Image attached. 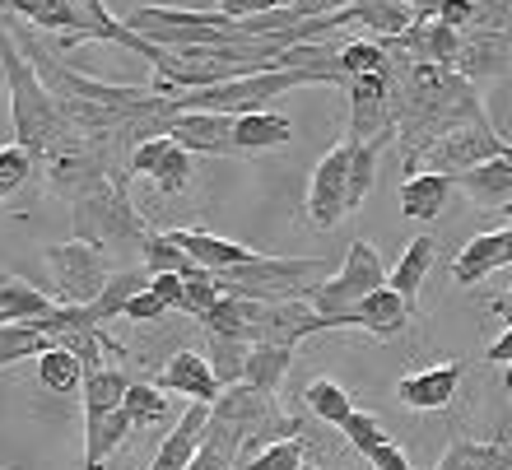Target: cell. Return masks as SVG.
Wrapping results in <instances>:
<instances>
[{
	"mask_svg": "<svg viewBox=\"0 0 512 470\" xmlns=\"http://www.w3.org/2000/svg\"><path fill=\"white\" fill-rule=\"evenodd\" d=\"M396 47V42H391ZM391 117H396V140H401L405 173H419L424 154L438 135H447L461 121L485 117L480 89L466 75L433 61H410L396 47V70H391Z\"/></svg>",
	"mask_w": 512,
	"mask_h": 470,
	"instance_id": "1",
	"label": "cell"
},
{
	"mask_svg": "<svg viewBox=\"0 0 512 470\" xmlns=\"http://www.w3.org/2000/svg\"><path fill=\"white\" fill-rule=\"evenodd\" d=\"M0 70H5V89H10V121H14V145H24L33 159H42L47 149L70 131L61 121L52 89L38 75V66L19 52L10 28H0Z\"/></svg>",
	"mask_w": 512,
	"mask_h": 470,
	"instance_id": "2",
	"label": "cell"
},
{
	"mask_svg": "<svg viewBox=\"0 0 512 470\" xmlns=\"http://www.w3.org/2000/svg\"><path fill=\"white\" fill-rule=\"evenodd\" d=\"M131 177H117L108 187L89 191L80 201H70V219H75V238L98 247V252H140L145 238L154 229L145 224V215L126 196Z\"/></svg>",
	"mask_w": 512,
	"mask_h": 470,
	"instance_id": "3",
	"label": "cell"
},
{
	"mask_svg": "<svg viewBox=\"0 0 512 470\" xmlns=\"http://www.w3.org/2000/svg\"><path fill=\"white\" fill-rule=\"evenodd\" d=\"M38 163H42V177H47V191L61 196V201H80V196L108 187L117 177H131L126 163L112 154L108 140H89V135H75V131L61 135Z\"/></svg>",
	"mask_w": 512,
	"mask_h": 470,
	"instance_id": "4",
	"label": "cell"
},
{
	"mask_svg": "<svg viewBox=\"0 0 512 470\" xmlns=\"http://www.w3.org/2000/svg\"><path fill=\"white\" fill-rule=\"evenodd\" d=\"M298 84H326L317 70H256L243 80H224L210 89H191V94H173V112H224V117H243V112H261L270 98L289 94Z\"/></svg>",
	"mask_w": 512,
	"mask_h": 470,
	"instance_id": "5",
	"label": "cell"
},
{
	"mask_svg": "<svg viewBox=\"0 0 512 470\" xmlns=\"http://www.w3.org/2000/svg\"><path fill=\"white\" fill-rule=\"evenodd\" d=\"M326 261L322 256H261L247 266H233L215 275L224 294L256 298V303H284V298H308L312 284H322Z\"/></svg>",
	"mask_w": 512,
	"mask_h": 470,
	"instance_id": "6",
	"label": "cell"
},
{
	"mask_svg": "<svg viewBox=\"0 0 512 470\" xmlns=\"http://www.w3.org/2000/svg\"><path fill=\"white\" fill-rule=\"evenodd\" d=\"M382 284H387V266H382L378 247H373L368 238H359V242H350L345 266H340L336 275H326L322 284H312V289H308V308L322 312V317H331L340 331H345V326H354V331H359L354 308H359L373 289H382Z\"/></svg>",
	"mask_w": 512,
	"mask_h": 470,
	"instance_id": "7",
	"label": "cell"
},
{
	"mask_svg": "<svg viewBox=\"0 0 512 470\" xmlns=\"http://www.w3.org/2000/svg\"><path fill=\"white\" fill-rule=\"evenodd\" d=\"M210 415L224 419V424H233V429L243 433V452H238L233 470L247 466V461H252L266 443H275V438H294V433H303L298 429V419L284 415L270 391H256V387H247V382L219 391V401L210 405Z\"/></svg>",
	"mask_w": 512,
	"mask_h": 470,
	"instance_id": "8",
	"label": "cell"
},
{
	"mask_svg": "<svg viewBox=\"0 0 512 470\" xmlns=\"http://www.w3.org/2000/svg\"><path fill=\"white\" fill-rule=\"evenodd\" d=\"M42 261L52 270V298L66 303V308H89V303L103 294V284H108V275H112L108 256L80 238L52 242V247L42 252Z\"/></svg>",
	"mask_w": 512,
	"mask_h": 470,
	"instance_id": "9",
	"label": "cell"
},
{
	"mask_svg": "<svg viewBox=\"0 0 512 470\" xmlns=\"http://www.w3.org/2000/svg\"><path fill=\"white\" fill-rule=\"evenodd\" d=\"M499 154H508L503 131L489 117H475V121L452 126L447 135H438L433 149L424 154V168H429V173L457 177V173H471V168H480V163H489V159H499Z\"/></svg>",
	"mask_w": 512,
	"mask_h": 470,
	"instance_id": "10",
	"label": "cell"
},
{
	"mask_svg": "<svg viewBox=\"0 0 512 470\" xmlns=\"http://www.w3.org/2000/svg\"><path fill=\"white\" fill-rule=\"evenodd\" d=\"M70 10L80 14V28L66 33V38H56V52H75V47H84V42H112V47H122V52L145 56L149 66H163V61L173 56V52H163V47H154L149 38H140L126 19L108 14L103 0H70Z\"/></svg>",
	"mask_w": 512,
	"mask_h": 470,
	"instance_id": "11",
	"label": "cell"
},
{
	"mask_svg": "<svg viewBox=\"0 0 512 470\" xmlns=\"http://www.w3.org/2000/svg\"><path fill=\"white\" fill-rule=\"evenodd\" d=\"M312 229H336L350 215V140L326 149L308 177V196H303Z\"/></svg>",
	"mask_w": 512,
	"mask_h": 470,
	"instance_id": "12",
	"label": "cell"
},
{
	"mask_svg": "<svg viewBox=\"0 0 512 470\" xmlns=\"http://www.w3.org/2000/svg\"><path fill=\"white\" fill-rule=\"evenodd\" d=\"M345 94H350V140H359V145H387V140H396L391 75H354L345 84Z\"/></svg>",
	"mask_w": 512,
	"mask_h": 470,
	"instance_id": "13",
	"label": "cell"
},
{
	"mask_svg": "<svg viewBox=\"0 0 512 470\" xmlns=\"http://www.w3.org/2000/svg\"><path fill=\"white\" fill-rule=\"evenodd\" d=\"M168 140L187 149V154H224V159H243L233 145V117L224 112H182L168 126Z\"/></svg>",
	"mask_w": 512,
	"mask_h": 470,
	"instance_id": "14",
	"label": "cell"
},
{
	"mask_svg": "<svg viewBox=\"0 0 512 470\" xmlns=\"http://www.w3.org/2000/svg\"><path fill=\"white\" fill-rule=\"evenodd\" d=\"M159 391H173V396H187V401H196V405H215L219 401V377H215V368H210V359L205 354H196V350H177L173 359L163 363V373H159V382H154Z\"/></svg>",
	"mask_w": 512,
	"mask_h": 470,
	"instance_id": "15",
	"label": "cell"
},
{
	"mask_svg": "<svg viewBox=\"0 0 512 470\" xmlns=\"http://www.w3.org/2000/svg\"><path fill=\"white\" fill-rule=\"evenodd\" d=\"M461 377H466V363L461 359L433 363L424 373L401 377V382H396V396H401V405H410V410H443V405L457 396Z\"/></svg>",
	"mask_w": 512,
	"mask_h": 470,
	"instance_id": "16",
	"label": "cell"
},
{
	"mask_svg": "<svg viewBox=\"0 0 512 470\" xmlns=\"http://www.w3.org/2000/svg\"><path fill=\"white\" fill-rule=\"evenodd\" d=\"M452 187H461L466 201L485 205V210H512V145H508V154H499V159L480 163L471 173H457Z\"/></svg>",
	"mask_w": 512,
	"mask_h": 470,
	"instance_id": "17",
	"label": "cell"
},
{
	"mask_svg": "<svg viewBox=\"0 0 512 470\" xmlns=\"http://www.w3.org/2000/svg\"><path fill=\"white\" fill-rule=\"evenodd\" d=\"M205 424H210V405H196V401H191L187 410H182V419H177V429L159 443V452H154L149 470H187L191 457L201 452Z\"/></svg>",
	"mask_w": 512,
	"mask_h": 470,
	"instance_id": "18",
	"label": "cell"
},
{
	"mask_svg": "<svg viewBox=\"0 0 512 470\" xmlns=\"http://www.w3.org/2000/svg\"><path fill=\"white\" fill-rule=\"evenodd\" d=\"M410 317H415V308L405 303L391 284H382V289H373V294L354 308V322H359V331H368L373 340H391L401 336L405 326H410Z\"/></svg>",
	"mask_w": 512,
	"mask_h": 470,
	"instance_id": "19",
	"label": "cell"
},
{
	"mask_svg": "<svg viewBox=\"0 0 512 470\" xmlns=\"http://www.w3.org/2000/svg\"><path fill=\"white\" fill-rule=\"evenodd\" d=\"M294 140V121L284 117V112H243V117H233V145L238 154H270V149H284Z\"/></svg>",
	"mask_w": 512,
	"mask_h": 470,
	"instance_id": "20",
	"label": "cell"
},
{
	"mask_svg": "<svg viewBox=\"0 0 512 470\" xmlns=\"http://www.w3.org/2000/svg\"><path fill=\"white\" fill-rule=\"evenodd\" d=\"M177 238H182V247L191 252V261L201 270H210V275H224V270L233 266H247L256 256V247H243V242H229L219 238V233L210 229H177Z\"/></svg>",
	"mask_w": 512,
	"mask_h": 470,
	"instance_id": "21",
	"label": "cell"
},
{
	"mask_svg": "<svg viewBox=\"0 0 512 470\" xmlns=\"http://www.w3.org/2000/svg\"><path fill=\"white\" fill-rule=\"evenodd\" d=\"M447 196H452V177L447 173H410L401 182V215L419 219V224H433V219L447 210Z\"/></svg>",
	"mask_w": 512,
	"mask_h": 470,
	"instance_id": "22",
	"label": "cell"
},
{
	"mask_svg": "<svg viewBox=\"0 0 512 470\" xmlns=\"http://www.w3.org/2000/svg\"><path fill=\"white\" fill-rule=\"evenodd\" d=\"M494 270H503V229L475 233L457 252V261H452V280H457L461 289H475V284H485Z\"/></svg>",
	"mask_w": 512,
	"mask_h": 470,
	"instance_id": "23",
	"label": "cell"
},
{
	"mask_svg": "<svg viewBox=\"0 0 512 470\" xmlns=\"http://www.w3.org/2000/svg\"><path fill=\"white\" fill-rule=\"evenodd\" d=\"M126 433H131L126 410L84 419V470H103V466H108V461L117 457V447L126 443Z\"/></svg>",
	"mask_w": 512,
	"mask_h": 470,
	"instance_id": "24",
	"label": "cell"
},
{
	"mask_svg": "<svg viewBox=\"0 0 512 470\" xmlns=\"http://www.w3.org/2000/svg\"><path fill=\"white\" fill-rule=\"evenodd\" d=\"M433 470H512V443H503V438H494V443L457 438Z\"/></svg>",
	"mask_w": 512,
	"mask_h": 470,
	"instance_id": "25",
	"label": "cell"
},
{
	"mask_svg": "<svg viewBox=\"0 0 512 470\" xmlns=\"http://www.w3.org/2000/svg\"><path fill=\"white\" fill-rule=\"evenodd\" d=\"M56 308L52 294H42V289H33V284L24 280V275H0V317L5 322H42L47 312Z\"/></svg>",
	"mask_w": 512,
	"mask_h": 470,
	"instance_id": "26",
	"label": "cell"
},
{
	"mask_svg": "<svg viewBox=\"0 0 512 470\" xmlns=\"http://www.w3.org/2000/svg\"><path fill=\"white\" fill-rule=\"evenodd\" d=\"M433 247H438V242H433L429 233L410 238L405 242V252H401V261H396V270L387 275V284L410 303V308L419 303V284H424V275H429V266H433Z\"/></svg>",
	"mask_w": 512,
	"mask_h": 470,
	"instance_id": "27",
	"label": "cell"
},
{
	"mask_svg": "<svg viewBox=\"0 0 512 470\" xmlns=\"http://www.w3.org/2000/svg\"><path fill=\"white\" fill-rule=\"evenodd\" d=\"M289 368H294V345H252L243 363V382L275 396L280 382L289 377Z\"/></svg>",
	"mask_w": 512,
	"mask_h": 470,
	"instance_id": "28",
	"label": "cell"
},
{
	"mask_svg": "<svg viewBox=\"0 0 512 470\" xmlns=\"http://www.w3.org/2000/svg\"><path fill=\"white\" fill-rule=\"evenodd\" d=\"M140 289H149V270H112L108 275V284H103V294L89 303V312H94V322L98 326H108V322H117L126 312V303H131Z\"/></svg>",
	"mask_w": 512,
	"mask_h": 470,
	"instance_id": "29",
	"label": "cell"
},
{
	"mask_svg": "<svg viewBox=\"0 0 512 470\" xmlns=\"http://www.w3.org/2000/svg\"><path fill=\"white\" fill-rule=\"evenodd\" d=\"M0 5H5L14 19H24V24H33V28H47L56 38H66V33L80 28V14L70 10V0H0Z\"/></svg>",
	"mask_w": 512,
	"mask_h": 470,
	"instance_id": "30",
	"label": "cell"
},
{
	"mask_svg": "<svg viewBox=\"0 0 512 470\" xmlns=\"http://www.w3.org/2000/svg\"><path fill=\"white\" fill-rule=\"evenodd\" d=\"M140 256H145V270L149 275H196V261H191V252L182 247V238H177V229L168 233H149L145 247H140Z\"/></svg>",
	"mask_w": 512,
	"mask_h": 470,
	"instance_id": "31",
	"label": "cell"
},
{
	"mask_svg": "<svg viewBox=\"0 0 512 470\" xmlns=\"http://www.w3.org/2000/svg\"><path fill=\"white\" fill-rule=\"evenodd\" d=\"M126 373H117V368H98V373L84 377V387H80V401H84V419L89 415H112V410H122V396H126Z\"/></svg>",
	"mask_w": 512,
	"mask_h": 470,
	"instance_id": "32",
	"label": "cell"
},
{
	"mask_svg": "<svg viewBox=\"0 0 512 470\" xmlns=\"http://www.w3.org/2000/svg\"><path fill=\"white\" fill-rule=\"evenodd\" d=\"M38 382L47 391H56V396H75V391L84 387V363L70 350L52 345V350L38 354Z\"/></svg>",
	"mask_w": 512,
	"mask_h": 470,
	"instance_id": "33",
	"label": "cell"
},
{
	"mask_svg": "<svg viewBox=\"0 0 512 470\" xmlns=\"http://www.w3.org/2000/svg\"><path fill=\"white\" fill-rule=\"evenodd\" d=\"M354 14H359V24H364L368 33H378L382 42L405 38V28L415 24V14L405 10L401 0H359V5H354Z\"/></svg>",
	"mask_w": 512,
	"mask_h": 470,
	"instance_id": "34",
	"label": "cell"
},
{
	"mask_svg": "<svg viewBox=\"0 0 512 470\" xmlns=\"http://www.w3.org/2000/svg\"><path fill=\"white\" fill-rule=\"evenodd\" d=\"M303 401H308V410L317 419H326V424H345V419L354 415V401L350 391L340 387V382H331V377H312L308 387H303Z\"/></svg>",
	"mask_w": 512,
	"mask_h": 470,
	"instance_id": "35",
	"label": "cell"
},
{
	"mask_svg": "<svg viewBox=\"0 0 512 470\" xmlns=\"http://www.w3.org/2000/svg\"><path fill=\"white\" fill-rule=\"evenodd\" d=\"M122 410L131 419V429H154V424L168 419V396L154 382H131L122 396Z\"/></svg>",
	"mask_w": 512,
	"mask_h": 470,
	"instance_id": "36",
	"label": "cell"
},
{
	"mask_svg": "<svg viewBox=\"0 0 512 470\" xmlns=\"http://www.w3.org/2000/svg\"><path fill=\"white\" fill-rule=\"evenodd\" d=\"M42 350H52V340L28 322H0V368H10L19 359H38Z\"/></svg>",
	"mask_w": 512,
	"mask_h": 470,
	"instance_id": "37",
	"label": "cell"
},
{
	"mask_svg": "<svg viewBox=\"0 0 512 470\" xmlns=\"http://www.w3.org/2000/svg\"><path fill=\"white\" fill-rule=\"evenodd\" d=\"M33 173H38V159L24 145H0V201H10L14 191H24Z\"/></svg>",
	"mask_w": 512,
	"mask_h": 470,
	"instance_id": "38",
	"label": "cell"
},
{
	"mask_svg": "<svg viewBox=\"0 0 512 470\" xmlns=\"http://www.w3.org/2000/svg\"><path fill=\"white\" fill-rule=\"evenodd\" d=\"M154 187H159V196H182V191L191 187V154L182 145H168V154L159 159V168H154V177H149Z\"/></svg>",
	"mask_w": 512,
	"mask_h": 470,
	"instance_id": "39",
	"label": "cell"
},
{
	"mask_svg": "<svg viewBox=\"0 0 512 470\" xmlns=\"http://www.w3.org/2000/svg\"><path fill=\"white\" fill-rule=\"evenodd\" d=\"M303 452H308L303 433H294V438H275V443H266L247 466H238V470H298L303 466Z\"/></svg>",
	"mask_w": 512,
	"mask_h": 470,
	"instance_id": "40",
	"label": "cell"
},
{
	"mask_svg": "<svg viewBox=\"0 0 512 470\" xmlns=\"http://www.w3.org/2000/svg\"><path fill=\"white\" fill-rule=\"evenodd\" d=\"M247 350L243 340H224V336H210V368H215L219 387H238L243 382V363H247Z\"/></svg>",
	"mask_w": 512,
	"mask_h": 470,
	"instance_id": "41",
	"label": "cell"
},
{
	"mask_svg": "<svg viewBox=\"0 0 512 470\" xmlns=\"http://www.w3.org/2000/svg\"><path fill=\"white\" fill-rule=\"evenodd\" d=\"M340 433H345V443L359 452V457H368L373 447H382V443H391V433H387V424H382L373 410H354L345 424H340Z\"/></svg>",
	"mask_w": 512,
	"mask_h": 470,
	"instance_id": "42",
	"label": "cell"
},
{
	"mask_svg": "<svg viewBox=\"0 0 512 470\" xmlns=\"http://www.w3.org/2000/svg\"><path fill=\"white\" fill-rule=\"evenodd\" d=\"M378 149H382V145H359V140H350V215L368 201V191H373Z\"/></svg>",
	"mask_w": 512,
	"mask_h": 470,
	"instance_id": "43",
	"label": "cell"
},
{
	"mask_svg": "<svg viewBox=\"0 0 512 470\" xmlns=\"http://www.w3.org/2000/svg\"><path fill=\"white\" fill-rule=\"evenodd\" d=\"M168 135H154V140H145V145H135L131 154H126V173L131 177H154V168H159V159L168 154Z\"/></svg>",
	"mask_w": 512,
	"mask_h": 470,
	"instance_id": "44",
	"label": "cell"
},
{
	"mask_svg": "<svg viewBox=\"0 0 512 470\" xmlns=\"http://www.w3.org/2000/svg\"><path fill=\"white\" fill-rule=\"evenodd\" d=\"M122 317H126V322H135V326H149V322H163V317H168V308H163V298L154 294V289H140V294L126 303Z\"/></svg>",
	"mask_w": 512,
	"mask_h": 470,
	"instance_id": "45",
	"label": "cell"
},
{
	"mask_svg": "<svg viewBox=\"0 0 512 470\" xmlns=\"http://www.w3.org/2000/svg\"><path fill=\"white\" fill-rule=\"evenodd\" d=\"M149 289L163 298L168 312H187V275H149Z\"/></svg>",
	"mask_w": 512,
	"mask_h": 470,
	"instance_id": "46",
	"label": "cell"
},
{
	"mask_svg": "<svg viewBox=\"0 0 512 470\" xmlns=\"http://www.w3.org/2000/svg\"><path fill=\"white\" fill-rule=\"evenodd\" d=\"M270 10H280V0H219V14L233 19V24L256 19V14H270Z\"/></svg>",
	"mask_w": 512,
	"mask_h": 470,
	"instance_id": "47",
	"label": "cell"
},
{
	"mask_svg": "<svg viewBox=\"0 0 512 470\" xmlns=\"http://www.w3.org/2000/svg\"><path fill=\"white\" fill-rule=\"evenodd\" d=\"M368 466H373V470H410V457H405L396 443H382V447H373V452H368Z\"/></svg>",
	"mask_w": 512,
	"mask_h": 470,
	"instance_id": "48",
	"label": "cell"
},
{
	"mask_svg": "<svg viewBox=\"0 0 512 470\" xmlns=\"http://www.w3.org/2000/svg\"><path fill=\"white\" fill-rule=\"evenodd\" d=\"M485 359L494 363V368H503V363H512V326H508V331H503L499 340H494V345H489V350H485Z\"/></svg>",
	"mask_w": 512,
	"mask_h": 470,
	"instance_id": "49",
	"label": "cell"
},
{
	"mask_svg": "<svg viewBox=\"0 0 512 470\" xmlns=\"http://www.w3.org/2000/svg\"><path fill=\"white\" fill-rule=\"evenodd\" d=\"M503 266H512V224L503 229Z\"/></svg>",
	"mask_w": 512,
	"mask_h": 470,
	"instance_id": "50",
	"label": "cell"
},
{
	"mask_svg": "<svg viewBox=\"0 0 512 470\" xmlns=\"http://www.w3.org/2000/svg\"><path fill=\"white\" fill-rule=\"evenodd\" d=\"M503 391H508V401H512V363H503Z\"/></svg>",
	"mask_w": 512,
	"mask_h": 470,
	"instance_id": "51",
	"label": "cell"
},
{
	"mask_svg": "<svg viewBox=\"0 0 512 470\" xmlns=\"http://www.w3.org/2000/svg\"><path fill=\"white\" fill-rule=\"evenodd\" d=\"M298 470H326V466H312V461H303V466H298Z\"/></svg>",
	"mask_w": 512,
	"mask_h": 470,
	"instance_id": "52",
	"label": "cell"
}]
</instances>
